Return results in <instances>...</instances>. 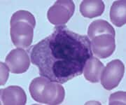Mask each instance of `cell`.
I'll return each instance as SVG.
<instances>
[{
    "instance_id": "cell-1",
    "label": "cell",
    "mask_w": 126,
    "mask_h": 105,
    "mask_svg": "<svg viewBox=\"0 0 126 105\" xmlns=\"http://www.w3.org/2000/svg\"><path fill=\"white\" fill-rule=\"evenodd\" d=\"M27 52L41 76L60 84L81 75L87 60L93 56L89 38L65 25L56 26L51 34Z\"/></svg>"
},
{
    "instance_id": "cell-2",
    "label": "cell",
    "mask_w": 126,
    "mask_h": 105,
    "mask_svg": "<svg viewBox=\"0 0 126 105\" xmlns=\"http://www.w3.org/2000/svg\"><path fill=\"white\" fill-rule=\"evenodd\" d=\"M10 25L11 38L14 46L23 49L28 48L33 41L36 25L34 16L30 11H18L11 16Z\"/></svg>"
},
{
    "instance_id": "cell-3",
    "label": "cell",
    "mask_w": 126,
    "mask_h": 105,
    "mask_svg": "<svg viewBox=\"0 0 126 105\" xmlns=\"http://www.w3.org/2000/svg\"><path fill=\"white\" fill-rule=\"evenodd\" d=\"M29 90L34 100L45 105H60L65 97L64 88L60 83L41 76L32 81Z\"/></svg>"
},
{
    "instance_id": "cell-4",
    "label": "cell",
    "mask_w": 126,
    "mask_h": 105,
    "mask_svg": "<svg viewBox=\"0 0 126 105\" xmlns=\"http://www.w3.org/2000/svg\"><path fill=\"white\" fill-rule=\"evenodd\" d=\"M75 11V4L72 0H58L47 12L50 23L56 26L64 25L71 19Z\"/></svg>"
},
{
    "instance_id": "cell-5",
    "label": "cell",
    "mask_w": 126,
    "mask_h": 105,
    "mask_svg": "<svg viewBox=\"0 0 126 105\" xmlns=\"http://www.w3.org/2000/svg\"><path fill=\"white\" fill-rule=\"evenodd\" d=\"M125 73V66L120 60H113L104 67L101 74L100 81L104 89L111 90L121 81Z\"/></svg>"
},
{
    "instance_id": "cell-6",
    "label": "cell",
    "mask_w": 126,
    "mask_h": 105,
    "mask_svg": "<svg viewBox=\"0 0 126 105\" xmlns=\"http://www.w3.org/2000/svg\"><path fill=\"white\" fill-rule=\"evenodd\" d=\"M6 64L12 74H23L26 72L30 65V58L27 50L17 48L12 50L6 56Z\"/></svg>"
},
{
    "instance_id": "cell-7",
    "label": "cell",
    "mask_w": 126,
    "mask_h": 105,
    "mask_svg": "<svg viewBox=\"0 0 126 105\" xmlns=\"http://www.w3.org/2000/svg\"><path fill=\"white\" fill-rule=\"evenodd\" d=\"M90 45L93 54L99 58H107L116 49L115 37L110 34L99 35L91 39Z\"/></svg>"
},
{
    "instance_id": "cell-8",
    "label": "cell",
    "mask_w": 126,
    "mask_h": 105,
    "mask_svg": "<svg viewBox=\"0 0 126 105\" xmlns=\"http://www.w3.org/2000/svg\"><path fill=\"white\" fill-rule=\"evenodd\" d=\"M1 100L4 105H25L27 95L25 90L18 86H11L1 89Z\"/></svg>"
},
{
    "instance_id": "cell-9",
    "label": "cell",
    "mask_w": 126,
    "mask_h": 105,
    "mask_svg": "<svg viewBox=\"0 0 126 105\" xmlns=\"http://www.w3.org/2000/svg\"><path fill=\"white\" fill-rule=\"evenodd\" d=\"M104 66L98 58L92 56L87 60L83 69L84 77L90 83H98Z\"/></svg>"
},
{
    "instance_id": "cell-10",
    "label": "cell",
    "mask_w": 126,
    "mask_h": 105,
    "mask_svg": "<svg viewBox=\"0 0 126 105\" xmlns=\"http://www.w3.org/2000/svg\"><path fill=\"white\" fill-rule=\"evenodd\" d=\"M79 9L83 17L94 18L102 15L105 5L102 0H84L81 3Z\"/></svg>"
},
{
    "instance_id": "cell-11",
    "label": "cell",
    "mask_w": 126,
    "mask_h": 105,
    "mask_svg": "<svg viewBox=\"0 0 126 105\" xmlns=\"http://www.w3.org/2000/svg\"><path fill=\"white\" fill-rule=\"evenodd\" d=\"M110 20L118 28L126 23V1L119 0L114 1L110 9Z\"/></svg>"
},
{
    "instance_id": "cell-12",
    "label": "cell",
    "mask_w": 126,
    "mask_h": 105,
    "mask_svg": "<svg viewBox=\"0 0 126 105\" xmlns=\"http://www.w3.org/2000/svg\"><path fill=\"white\" fill-rule=\"evenodd\" d=\"M103 34L116 35L114 28L104 20H97L90 23L88 30V36L89 39H93L95 37Z\"/></svg>"
},
{
    "instance_id": "cell-13",
    "label": "cell",
    "mask_w": 126,
    "mask_h": 105,
    "mask_svg": "<svg viewBox=\"0 0 126 105\" xmlns=\"http://www.w3.org/2000/svg\"><path fill=\"white\" fill-rule=\"evenodd\" d=\"M126 92L123 91H118L112 93L109 97V104L110 105H125L126 102Z\"/></svg>"
},
{
    "instance_id": "cell-14",
    "label": "cell",
    "mask_w": 126,
    "mask_h": 105,
    "mask_svg": "<svg viewBox=\"0 0 126 105\" xmlns=\"http://www.w3.org/2000/svg\"><path fill=\"white\" fill-rule=\"evenodd\" d=\"M0 66H1V82L0 85L4 86L6 81L8 80L9 78V73L10 72L9 67L7 64H5L4 62H0Z\"/></svg>"
}]
</instances>
